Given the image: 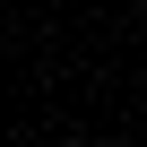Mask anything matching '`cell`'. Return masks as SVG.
<instances>
[{"label": "cell", "mask_w": 147, "mask_h": 147, "mask_svg": "<svg viewBox=\"0 0 147 147\" xmlns=\"http://www.w3.org/2000/svg\"><path fill=\"white\" fill-rule=\"evenodd\" d=\"M138 9H147V0H138Z\"/></svg>", "instance_id": "cell-1"}]
</instances>
